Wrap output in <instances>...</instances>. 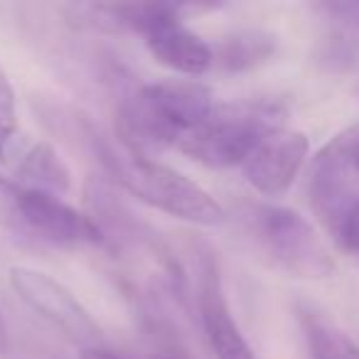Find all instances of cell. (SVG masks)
Returning <instances> with one entry per match:
<instances>
[{"label": "cell", "instance_id": "obj_3", "mask_svg": "<svg viewBox=\"0 0 359 359\" xmlns=\"http://www.w3.org/2000/svg\"><path fill=\"white\" fill-rule=\"evenodd\" d=\"M246 224L259 249L285 273L305 280H323L337 271L323 236L298 212L256 205L246 215Z\"/></svg>", "mask_w": 359, "mask_h": 359}, {"label": "cell", "instance_id": "obj_21", "mask_svg": "<svg viewBox=\"0 0 359 359\" xmlns=\"http://www.w3.org/2000/svg\"><path fill=\"white\" fill-rule=\"evenodd\" d=\"M3 140H6V138H3V135H0V158H3Z\"/></svg>", "mask_w": 359, "mask_h": 359}, {"label": "cell", "instance_id": "obj_8", "mask_svg": "<svg viewBox=\"0 0 359 359\" xmlns=\"http://www.w3.org/2000/svg\"><path fill=\"white\" fill-rule=\"evenodd\" d=\"M197 308L207 342L217 359H256L231 315L217 254L207 246L197 254Z\"/></svg>", "mask_w": 359, "mask_h": 359}, {"label": "cell", "instance_id": "obj_6", "mask_svg": "<svg viewBox=\"0 0 359 359\" xmlns=\"http://www.w3.org/2000/svg\"><path fill=\"white\" fill-rule=\"evenodd\" d=\"M8 278H11V288L18 293V298L32 313L47 320L57 332H62V337L79 344L81 349L104 347V332H101L99 323L91 318L89 310L67 285H62L60 280L42 271L27 269V266H13Z\"/></svg>", "mask_w": 359, "mask_h": 359}, {"label": "cell", "instance_id": "obj_15", "mask_svg": "<svg viewBox=\"0 0 359 359\" xmlns=\"http://www.w3.org/2000/svg\"><path fill=\"white\" fill-rule=\"evenodd\" d=\"M0 226L20 234V185L0 177Z\"/></svg>", "mask_w": 359, "mask_h": 359}, {"label": "cell", "instance_id": "obj_7", "mask_svg": "<svg viewBox=\"0 0 359 359\" xmlns=\"http://www.w3.org/2000/svg\"><path fill=\"white\" fill-rule=\"evenodd\" d=\"M20 236L57 249L104 246L106 239L86 212L74 210L62 197L20 187Z\"/></svg>", "mask_w": 359, "mask_h": 359}, {"label": "cell", "instance_id": "obj_4", "mask_svg": "<svg viewBox=\"0 0 359 359\" xmlns=\"http://www.w3.org/2000/svg\"><path fill=\"white\" fill-rule=\"evenodd\" d=\"M116 182L123 185L135 200L175 219L197 226H219L226 222L224 207L205 187L158 160L130 155V160H123Z\"/></svg>", "mask_w": 359, "mask_h": 359}, {"label": "cell", "instance_id": "obj_19", "mask_svg": "<svg viewBox=\"0 0 359 359\" xmlns=\"http://www.w3.org/2000/svg\"><path fill=\"white\" fill-rule=\"evenodd\" d=\"M79 359H123L121 354L111 352L109 347H89V349H81L79 352Z\"/></svg>", "mask_w": 359, "mask_h": 359}, {"label": "cell", "instance_id": "obj_22", "mask_svg": "<svg viewBox=\"0 0 359 359\" xmlns=\"http://www.w3.org/2000/svg\"><path fill=\"white\" fill-rule=\"evenodd\" d=\"M357 172H359V145H357Z\"/></svg>", "mask_w": 359, "mask_h": 359}, {"label": "cell", "instance_id": "obj_5", "mask_svg": "<svg viewBox=\"0 0 359 359\" xmlns=\"http://www.w3.org/2000/svg\"><path fill=\"white\" fill-rule=\"evenodd\" d=\"M357 145L359 126H352L334 135L315 155L310 168V207L332 239L339 236L359 200Z\"/></svg>", "mask_w": 359, "mask_h": 359}, {"label": "cell", "instance_id": "obj_18", "mask_svg": "<svg viewBox=\"0 0 359 359\" xmlns=\"http://www.w3.org/2000/svg\"><path fill=\"white\" fill-rule=\"evenodd\" d=\"M334 241H337L339 249L349 251V254L359 251V200H357V205L352 207L347 222L342 224V231H339V236Z\"/></svg>", "mask_w": 359, "mask_h": 359}, {"label": "cell", "instance_id": "obj_20", "mask_svg": "<svg viewBox=\"0 0 359 359\" xmlns=\"http://www.w3.org/2000/svg\"><path fill=\"white\" fill-rule=\"evenodd\" d=\"M8 342H11V337H8V325H6L3 313H0V354L8 352Z\"/></svg>", "mask_w": 359, "mask_h": 359}, {"label": "cell", "instance_id": "obj_10", "mask_svg": "<svg viewBox=\"0 0 359 359\" xmlns=\"http://www.w3.org/2000/svg\"><path fill=\"white\" fill-rule=\"evenodd\" d=\"M145 47L158 65L195 79L212 69V45L185 25L182 15L160 22L145 35Z\"/></svg>", "mask_w": 359, "mask_h": 359}, {"label": "cell", "instance_id": "obj_16", "mask_svg": "<svg viewBox=\"0 0 359 359\" xmlns=\"http://www.w3.org/2000/svg\"><path fill=\"white\" fill-rule=\"evenodd\" d=\"M18 126V114H15V91L8 79L6 69L0 65V135L11 138L15 133Z\"/></svg>", "mask_w": 359, "mask_h": 359}, {"label": "cell", "instance_id": "obj_17", "mask_svg": "<svg viewBox=\"0 0 359 359\" xmlns=\"http://www.w3.org/2000/svg\"><path fill=\"white\" fill-rule=\"evenodd\" d=\"M320 11L359 35V0L357 3H325V6H320Z\"/></svg>", "mask_w": 359, "mask_h": 359}, {"label": "cell", "instance_id": "obj_11", "mask_svg": "<svg viewBox=\"0 0 359 359\" xmlns=\"http://www.w3.org/2000/svg\"><path fill=\"white\" fill-rule=\"evenodd\" d=\"M187 8L175 3H155V0H130V3H89L74 8L81 25L96 27L104 32H133L148 35L160 22L182 15Z\"/></svg>", "mask_w": 359, "mask_h": 359}, {"label": "cell", "instance_id": "obj_1", "mask_svg": "<svg viewBox=\"0 0 359 359\" xmlns=\"http://www.w3.org/2000/svg\"><path fill=\"white\" fill-rule=\"evenodd\" d=\"M210 86L197 79H170L130 89L118 104V135L130 155L150 158L165 148H180L195 126L215 109Z\"/></svg>", "mask_w": 359, "mask_h": 359}, {"label": "cell", "instance_id": "obj_13", "mask_svg": "<svg viewBox=\"0 0 359 359\" xmlns=\"http://www.w3.org/2000/svg\"><path fill=\"white\" fill-rule=\"evenodd\" d=\"M18 185L25 190L62 197L72 187V172L50 143H37L22 158L20 170H18Z\"/></svg>", "mask_w": 359, "mask_h": 359}, {"label": "cell", "instance_id": "obj_2", "mask_svg": "<svg viewBox=\"0 0 359 359\" xmlns=\"http://www.w3.org/2000/svg\"><path fill=\"white\" fill-rule=\"evenodd\" d=\"M285 106L276 99H249L215 104L200 126L185 135L180 153L215 170L244 168L259 143L283 128Z\"/></svg>", "mask_w": 359, "mask_h": 359}, {"label": "cell", "instance_id": "obj_12", "mask_svg": "<svg viewBox=\"0 0 359 359\" xmlns=\"http://www.w3.org/2000/svg\"><path fill=\"white\" fill-rule=\"evenodd\" d=\"M278 52V37L269 30H236L212 45V67L226 74H244L271 62Z\"/></svg>", "mask_w": 359, "mask_h": 359}, {"label": "cell", "instance_id": "obj_14", "mask_svg": "<svg viewBox=\"0 0 359 359\" xmlns=\"http://www.w3.org/2000/svg\"><path fill=\"white\" fill-rule=\"evenodd\" d=\"M298 318L308 337L313 359H359V347L325 313L310 305H300Z\"/></svg>", "mask_w": 359, "mask_h": 359}, {"label": "cell", "instance_id": "obj_9", "mask_svg": "<svg viewBox=\"0 0 359 359\" xmlns=\"http://www.w3.org/2000/svg\"><path fill=\"white\" fill-rule=\"evenodd\" d=\"M310 140L305 133L293 128H276L259 143L244 163V177L259 195L280 197L290 190L298 177L305 158H308Z\"/></svg>", "mask_w": 359, "mask_h": 359}]
</instances>
